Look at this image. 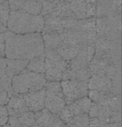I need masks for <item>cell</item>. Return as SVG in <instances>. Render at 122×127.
Instances as JSON below:
<instances>
[{"instance_id":"37","label":"cell","mask_w":122,"mask_h":127,"mask_svg":"<svg viewBox=\"0 0 122 127\" xmlns=\"http://www.w3.org/2000/svg\"><path fill=\"white\" fill-rule=\"evenodd\" d=\"M45 1H48V2H53V1H56V0H45Z\"/></svg>"},{"instance_id":"10","label":"cell","mask_w":122,"mask_h":127,"mask_svg":"<svg viewBox=\"0 0 122 127\" xmlns=\"http://www.w3.org/2000/svg\"><path fill=\"white\" fill-rule=\"evenodd\" d=\"M87 97L92 103L107 106L113 111H121V95H115L110 92L89 90Z\"/></svg>"},{"instance_id":"36","label":"cell","mask_w":122,"mask_h":127,"mask_svg":"<svg viewBox=\"0 0 122 127\" xmlns=\"http://www.w3.org/2000/svg\"><path fill=\"white\" fill-rule=\"evenodd\" d=\"M65 1H66V2H68V3H72L73 1H74V0H65Z\"/></svg>"},{"instance_id":"17","label":"cell","mask_w":122,"mask_h":127,"mask_svg":"<svg viewBox=\"0 0 122 127\" xmlns=\"http://www.w3.org/2000/svg\"><path fill=\"white\" fill-rule=\"evenodd\" d=\"M35 124L41 127H62L65 123L61 120L59 115L54 114L44 108L35 112Z\"/></svg>"},{"instance_id":"31","label":"cell","mask_w":122,"mask_h":127,"mask_svg":"<svg viewBox=\"0 0 122 127\" xmlns=\"http://www.w3.org/2000/svg\"><path fill=\"white\" fill-rule=\"evenodd\" d=\"M9 113L6 105H0V127L8 123Z\"/></svg>"},{"instance_id":"1","label":"cell","mask_w":122,"mask_h":127,"mask_svg":"<svg viewBox=\"0 0 122 127\" xmlns=\"http://www.w3.org/2000/svg\"><path fill=\"white\" fill-rule=\"evenodd\" d=\"M4 35L5 58L30 60L44 54V45L41 33L16 34L6 31Z\"/></svg>"},{"instance_id":"27","label":"cell","mask_w":122,"mask_h":127,"mask_svg":"<svg viewBox=\"0 0 122 127\" xmlns=\"http://www.w3.org/2000/svg\"><path fill=\"white\" fill-rule=\"evenodd\" d=\"M22 127H32L35 125V112L27 111L16 115Z\"/></svg>"},{"instance_id":"11","label":"cell","mask_w":122,"mask_h":127,"mask_svg":"<svg viewBox=\"0 0 122 127\" xmlns=\"http://www.w3.org/2000/svg\"><path fill=\"white\" fill-rule=\"evenodd\" d=\"M92 101L88 97H84L78 100L73 101L69 104H66L60 112L59 117L65 124L67 123L73 117L81 114H88Z\"/></svg>"},{"instance_id":"13","label":"cell","mask_w":122,"mask_h":127,"mask_svg":"<svg viewBox=\"0 0 122 127\" xmlns=\"http://www.w3.org/2000/svg\"><path fill=\"white\" fill-rule=\"evenodd\" d=\"M96 0H74L70 3V8L77 19L95 18Z\"/></svg>"},{"instance_id":"9","label":"cell","mask_w":122,"mask_h":127,"mask_svg":"<svg viewBox=\"0 0 122 127\" xmlns=\"http://www.w3.org/2000/svg\"><path fill=\"white\" fill-rule=\"evenodd\" d=\"M40 15H42L44 18V17H55L60 18H75L70 8V3L65 0H56L53 2H48L45 0H43L42 11Z\"/></svg>"},{"instance_id":"6","label":"cell","mask_w":122,"mask_h":127,"mask_svg":"<svg viewBox=\"0 0 122 127\" xmlns=\"http://www.w3.org/2000/svg\"><path fill=\"white\" fill-rule=\"evenodd\" d=\"M93 58L106 59L121 67V41H108L97 38Z\"/></svg>"},{"instance_id":"15","label":"cell","mask_w":122,"mask_h":127,"mask_svg":"<svg viewBox=\"0 0 122 127\" xmlns=\"http://www.w3.org/2000/svg\"><path fill=\"white\" fill-rule=\"evenodd\" d=\"M89 69L91 75H104L112 78L119 71L121 70V67L116 66L106 59L92 58L89 64Z\"/></svg>"},{"instance_id":"34","label":"cell","mask_w":122,"mask_h":127,"mask_svg":"<svg viewBox=\"0 0 122 127\" xmlns=\"http://www.w3.org/2000/svg\"><path fill=\"white\" fill-rule=\"evenodd\" d=\"M1 127H13V126H11V125H10L9 124H5V125H4L3 126H1Z\"/></svg>"},{"instance_id":"18","label":"cell","mask_w":122,"mask_h":127,"mask_svg":"<svg viewBox=\"0 0 122 127\" xmlns=\"http://www.w3.org/2000/svg\"><path fill=\"white\" fill-rule=\"evenodd\" d=\"M22 95L25 99L26 107L30 111L38 112L44 108V98H45L44 89L37 91V92L22 94Z\"/></svg>"},{"instance_id":"33","label":"cell","mask_w":122,"mask_h":127,"mask_svg":"<svg viewBox=\"0 0 122 127\" xmlns=\"http://www.w3.org/2000/svg\"><path fill=\"white\" fill-rule=\"evenodd\" d=\"M0 58H4V35L0 32Z\"/></svg>"},{"instance_id":"4","label":"cell","mask_w":122,"mask_h":127,"mask_svg":"<svg viewBox=\"0 0 122 127\" xmlns=\"http://www.w3.org/2000/svg\"><path fill=\"white\" fill-rule=\"evenodd\" d=\"M96 36L108 41H121V14L96 18Z\"/></svg>"},{"instance_id":"26","label":"cell","mask_w":122,"mask_h":127,"mask_svg":"<svg viewBox=\"0 0 122 127\" xmlns=\"http://www.w3.org/2000/svg\"><path fill=\"white\" fill-rule=\"evenodd\" d=\"M69 127H89L90 118L88 114H81L73 117L67 123H66Z\"/></svg>"},{"instance_id":"12","label":"cell","mask_w":122,"mask_h":127,"mask_svg":"<svg viewBox=\"0 0 122 127\" xmlns=\"http://www.w3.org/2000/svg\"><path fill=\"white\" fill-rule=\"evenodd\" d=\"M90 118H97L99 121L108 124L121 123V111H113L107 106L92 103L89 110Z\"/></svg>"},{"instance_id":"24","label":"cell","mask_w":122,"mask_h":127,"mask_svg":"<svg viewBox=\"0 0 122 127\" xmlns=\"http://www.w3.org/2000/svg\"><path fill=\"white\" fill-rule=\"evenodd\" d=\"M18 10L32 15H40L42 11V1H25L20 4Z\"/></svg>"},{"instance_id":"39","label":"cell","mask_w":122,"mask_h":127,"mask_svg":"<svg viewBox=\"0 0 122 127\" xmlns=\"http://www.w3.org/2000/svg\"><path fill=\"white\" fill-rule=\"evenodd\" d=\"M33 127H41V126H39V125H36V124H35V125H33Z\"/></svg>"},{"instance_id":"14","label":"cell","mask_w":122,"mask_h":127,"mask_svg":"<svg viewBox=\"0 0 122 127\" xmlns=\"http://www.w3.org/2000/svg\"><path fill=\"white\" fill-rule=\"evenodd\" d=\"M94 52H95L94 44H89L85 46L84 48H82L81 51L77 54L75 58L68 61L67 69L78 71V70L89 68V64L94 56Z\"/></svg>"},{"instance_id":"35","label":"cell","mask_w":122,"mask_h":127,"mask_svg":"<svg viewBox=\"0 0 122 127\" xmlns=\"http://www.w3.org/2000/svg\"><path fill=\"white\" fill-rule=\"evenodd\" d=\"M7 0H0V4H4V2H6Z\"/></svg>"},{"instance_id":"25","label":"cell","mask_w":122,"mask_h":127,"mask_svg":"<svg viewBox=\"0 0 122 127\" xmlns=\"http://www.w3.org/2000/svg\"><path fill=\"white\" fill-rule=\"evenodd\" d=\"M28 71H33L37 73H44V54L38 56L34 58L29 60L28 64L26 66Z\"/></svg>"},{"instance_id":"2","label":"cell","mask_w":122,"mask_h":127,"mask_svg":"<svg viewBox=\"0 0 122 127\" xmlns=\"http://www.w3.org/2000/svg\"><path fill=\"white\" fill-rule=\"evenodd\" d=\"M44 26L42 15H32L21 10L11 11L7 30L16 34L41 33Z\"/></svg>"},{"instance_id":"40","label":"cell","mask_w":122,"mask_h":127,"mask_svg":"<svg viewBox=\"0 0 122 127\" xmlns=\"http://www.w3.org/2000/svg\"><path fill=\"white\" fill-rule=\"evenodd\" d=\"M97 1H106V0H96V2H97Z\"/></svg>"},{"instance_id":"20","label":"cell","mask_w":122,"mask_h":127,"mask_svg":"<svg viewBox=\"0 0 122 127\" xmlns=\"http://www.w3.org/2000/svg\"><path fill=\"white\" fill-rule=\"evenodd\" d=\"M9 116H16L20 113L25 112L29 111L26 107L25 99L23 97L22 94L14 93L9 99V102L6 104Z\"/></svg>"},{"instance_id":"8","label":"cell","mask_w":122,"mask_h":127,"mask_svg":"<svg viewBox=\"0 0 122 127\" xmlns=\"http://www.w3.org/2000/svg\"><path fill=\"white\" fill-rule=\"evenodd\" d=\"M60 85L62 87L63 95L66 104L86 97L88 94V82L77 80H61Z\"/></svg>"},{"instance_id":"7","label":"cell","mask_w":122,"mask_h":127,"mask_svg":"<svg viewBox=\"0 0 122 127\" xmlns=\"http://www.w3.org/2000/svg\"><path fill=\"white\" fill-rule=\"evenodd\" d=\"M44 108L54 114L59 115L66 105L60 81H46L44 85Z\"/></svg>"},{"instance_id":"22","label":"cell","mask_w":122,"mask_h":127,"mask_svg":"<svg viewBox=\"0 0 122 127\" xmlns=\"http://www.w3.org/2000/svg\"><path fill=\"white\" fill-rule=\"evenodd\" d=\"M90 77L91 72L89 68L78 70V71H73L66 68L65 72L63 73L62 80H77V81L88 82Z\"/></svg>"},{"instance_id":"16","label":"cell","mask_w":122,"mask_h":127,"mask_svg":"<svg viewBox=\"0 0 122 127\" xmlns=\"http://www.w3.org/2000/svg\"><path fill=\"white\" fill-rule=\"evenodd\" d=\"M120 14H121V0L97 1L95 17H113Z\"/></svg>"},{"instance_id":"30","label":"cell","mask_w":122,"mask_h":127,"mask_svg":"<svg viewBox=\"0 0 122 127\" xmlns=\"http://www.w3.org/2000/svg\"><path fill=\"white\" fill-rule=\"evenodd\" d=\"M89 127H121V123L108 124L101 122L97 118H90V125Z\"/></svg>"},{"instance_id":"5","label":"cell","mask_w":122,"mask_h":127,"mask_svg":"<svg viewBox=\"0 0 122 127\" xmlns=\"http://www.w3.org/2000/svg\"><path fill=\"white\" fill-rule=\"evenodd\" d=\"M44 54V77L46 81H61L68 62L55 51L45 50Z\"/></svg>"},{"instance_id":"32","label":"cell","mask_w":122,"mask_h":127,"mask_svg":"<svg viewBox=\"0 0 122 127\" xmlns=\"http://www.w3.org/2000/svg\"><path fill=\"white\" fill-rule=\"evenodd\" d=\"M10 96L4 89H0V105H6L9 102Z\"/></svg>"},{"instance_id":"38","label":"cell","mask_w":122,"mask_h":127,"mask_svg":"<svg viewBox=\"0 0 122 127\" xmlns=\"http://www.w3.org/2000/svg\"><path fill=\"white\" fill-rule=\"evenodd\" d=\"M62 127H69V126H68L67 125H66V124H64V125H63V126H62Z\"/></svg>"},{"instance_id":"21","label":"cell","mask_w":122,"mask_h":127,"mask_svg":"<svg viewBox=\"0 0 122 127\" xmlns=\"http://www.w3.org/2000/svg\"><path fill=\"white\" fill-rule=\"evenodd\" d=\"M29 60H22V59H8L5 58L6 63V75L10 79H12V78L22 71L26 69V66L28 64Z\"/></svg>"},{"instance_id":"29","label":"cell","mask_w":122,"mask_h":127,"mask_svg":"<svg viewBox=\"0 0 122 127\" xmlns=\"http://www.w3.org/2000/svg\"><path fill=\"white\" fill-rule=\"evenodd\" d=\"M110 92L115 95H121V70L112 78V88Z\"/></svg>"},{"instance_id":"19","label":"cell","mask_w":122,"mask_h":127,"mask_svg":"<svg viewBox=\"0 0 122 127\" xmlns=\"http://www.w3.org/2000/svg\"><path fill=\"white\" fill-rule=\"evenodd\" d=\"M112 78L104 75H91L88 80V90L98 92H110Z\"/></svg>"},{"instance_id":"3","label":"cell","mask_w":122,"mask_h":127,"mask_svg":"<svg viewBox=\"0 0 122 127\" xmlns=\"http://www.w3.org/2000/svg\"><path fill=\"white\" fill-rule=\"evenodd\" d=\"M46 79L44 74L37 73L25 69L11 79V86L14 93L25 94L37 92L44 88Z\"/></svg>"},{"instance_id":"23","label":"cell","mask_w":122,"mask_h":127,"mask_svg":"<svg viewBox=\"0 0 122 127\" xmlns=\"http://www.w3.org/2000/svg\"><path fill=\"white\" fill-rule=\"evenodd\" d=\"M5 58H0V89H4L8 92L10 97L14 94L11 86V79L6 75Z\"/></svg>"},{"instance_id":"28","label":"cell","mask_w":122,"mask_h":127,"mask_svg":"<svg viewBox=\"0 0 122 127\" xmlns=\"http://www.w3.org/2000/svg\"><path fill=\"white\" fill-rule=\"evenodd\" d=\"M10 12H11V10H10L8 1L0 4V27H2L5 31H8L7 21L10 16Z\"/></svg>"}]
</instances>
